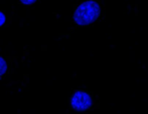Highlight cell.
<instances>
[{"label":"cell","mask_w":148,"mask_h":114,"mask_svg":"<svg viewBox=\"0 0 148 114\" xmlns=\"http://www.w3.org/2000/svg\"><path fill=\"white\" fill-rule=\"evenodd\" d=\"M101 9L97 2L93 0L83 2L74 12V20L79 25H89L100 16Z\"/></svg>","instance_id":"1"},{"label":"cell","mask_w":148,"mask_h":114,"mask_svg":"<svg viewBox=\"0 0 148 114\" xmlns=\"http://www.w3.org/2000/svg\"><path fill=\"white\" fill-rule=\"evenodd\" d=\"M92 103L93 101H92L91 96L84 91H77L71 99V104H72L73 108L79 111L89 109L92 106Z\"/></svg>","instance_id":"2"},{"label":"cell","mask_w":148,"mask_h":114,"mask_svg":"<svg viewBox=\"0 0 148 114\" xmlns=\"http://www.w3.org/2000/svg\"><path fill=\"white\" fill-rule=\"evenodd\" d=\"M7 62H6V60L3 57L0 56V76L4 75L6 73V71H7Z\"/></svg>","instance_id":"3"},{"label":"cell","mask_w":148,"mask_h":114,"mask_svg":"<svg viewBox=\"0 0 148 114\" xmlns=\"http://www.w3.org/2000/svg\"><path fill=\"white\" fill-rule=\"evenodd\" d=\"M19 1L24 5H30V4H33L34 2H36L37 0H19Z\"/></svg>","instance_id":"4"},{"label":"cell","mask_w":148,"mask_h":114,"mask_svg":"<svg viewBox=\"0 0 148 114\" xmlns=\"http://www.w3.org/2000/svg\"><path fill=\"white\" fill-rule=\"evenodd\" d=\"M5 20H6L5 15H4L1 11H0V26H2L4 23H5Z\"/></svg>","instance_id":"5"}]
</instances>
